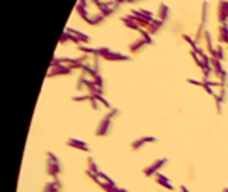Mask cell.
<instances>
[{"label": "cell", "instance_id": "obj_2", "mask_svg": "<svg viewBox=\"0 0 228 192\" xmlns=\"http://www.w3.org/2000/svg\"><path fill=\"white\" fill-rule=\"evenodd\" d=\"M166 159H158V160H155V162H152L151 165H148L146 168H143V175L144 177H151V175H155L158 171H160V168L161 166H164L166 165Z\"/></svg>", "mask_w": 228, "mask_h": 192}, {"label": "cell", "instance_id": "obj_9", "mask_svg": "<svg viewBox=\"0 0 228 192\" xmlns=\"http://www.w3.org/2000/svg\"><path fill=\"white\" fill-rule=\"evenodd\" d=\"M180 192H189L185 189V186H180Z\"/></svg>", "mask_w": 228, "mask_h": 192}, {"label": "cell", "instance_id": "obj_3", "mask_svg": "<svg viewBox=\"0 0 228 192\" xmlns=\"http://www.w3.org/2000/svg\"><path fill=\"white\" fill-rule=\"evenodd\" d=\"M111 113L110 115H107L100 122H99V125H97V130H96V136H103L107 131H108V127H110V119H111Z\"/></svg>", "mask_w": 228, "mask_h": 192}, {"label": "cell", "instance_id": "obj_4", "mask_svg": "<svg viewBox=\"0 0 228 192\" xmlns=\"http://www.w3.org/2000/svg\"><path fill=\"white\" fill-rule=\"evenodd\" d=\"M154 180H155V183H157V185H160L161 188H164V189H167V191H174V188L170 186L169 180H167V178H166L163 174L157 172V174L154 175Z\"/></svg>", "mask_w": 228, "mask_h": 192}, {"label": "cell", "instance_id": "obj_10", "mask_svg": "<svg viewBox=\"0 0 228 192\" xmlns=\"http://www.w3.org/2000/svg\"><path fill=\"white\" fill-rule=\"evenodd\" d=\"M114 192H126V191H125V189H122V188H117Z\"/></svg>", "mask_w": 228, "mask_h": 192}, {"label": "cell", "instance_id": "obj_1", "mask_svg": "<svg viewBox=\"0 0 228 192\" xmlns=\"http://www.w3.org/2000/svg\"><path fill=\"white\" fill-rule=\"evenodd\" d=\"M46 171H47V175H50L53 180H56V178H58V174H59V171H61V166H59L58 159H56V157H55L52 153H47Z\"/></svg>", "mask_w": 228, "mask_h": 192}, {"label": "cell", "instance_id": "obj_8", "mask_svg": "<svg viewBox=\"0 0 228 192\" xmlns=\"http://www.w3.org/2000/svg\"><path fill=\"white\" fill-rule=\"evenodd\" d=\"M87 168H88L87 171H88V172H91V174H94V175H97V174H99V169H97V166L94 165V162H93L91 159H88V160H87Z\"/></svg>", "mask_w": 228, "mask_h": 192}, {"label": "cell", "instance_id": "obj_7", "mask_svg": "<svg viewBox=\"0 0 228 192\" xmlns=\"http://www.w3.org/2000/svg\"><path fill=\"white\" fill-rule=\"evenodd\" d=\"M154 140H155L154 137H143V139H138V140H136V142L131 143V148H133V150H138L141 145H144V143H148V142H154Z\"/></svg>", "mask_w": 228, "mask_h": 192}, {"label": "cell", "instance_id": "obj_5", "mask_svg": "<svg viewBox=\"0 0 228 192\" xmlns=\"http://www.w3.org/2000/svg\"><path fill=\"white\" fill-rule=\"evenodd\" d=\"M59 189H61V183L56 178V180H52L50 183H47L44 186V189H43V192H59Z\"/></svg>", "mask_w": 228, "mask_h": 192}, {"label": "cell", "instance_id": "obj_6", "mask_svg": "<svg viewBox=\"0 0 228 192\" xmlns=\"http://www.w3.org/2000/svg\"><path fill=\"white\" fill-rule=\"evenodd\" d=\"M67 145H69V147H73V148H78V150H81V151H88V145L84 143V142H81V140L70 139V140L67 142Z\"/></svg>", "mask_w": 228, "mask_h": 192}]
</instances>
